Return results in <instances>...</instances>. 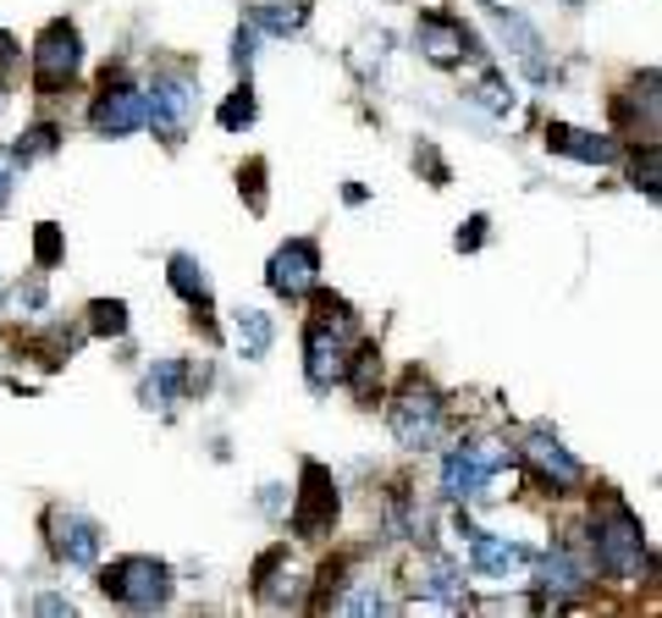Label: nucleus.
Segmentation results:
<instances>
[{"label":"nucleus","mask_w":662,"mask_h":618,"mask_svg":"<svg viewBox=\"0 0 662 618\" xmlns=\"http://www.w3.org/2000/svg\"><path fill=\"white\" fill-rule=\"evenodd\" d=\"M50 547H56V558L61 564H72V569H95V558H100V530L83 519V513H66V508H56L50 513Z\"/></svg>","instance_id":"obj_14"},{"label":"nucleus","mask_w":662,"mask_h":618,"mask_svg":"<svg viewBox=\"0 0 662 618\" xmlns=\"http://www.w3.org/2000/svg\"><path fill=\"white\" fill-rule=\"evenodd\" d=\"M597 564L613 585H635L646 569V530L618 497H608V508L597 519Z\"/></svg>","instance_id":"obj_2"},{"label":"nucleus","mask_w":662,"mask_h":618,"mask_svg":"<svg viewBox=\"0 0 662 618\" xmlns=\"http://www.w3.org/2000/svg\"><path fill=\"white\" fill-rule=\"evenodd\" d=\"M188 376H194V371H188L183 360H160V365L144 376L138 403H144V409H172V403H183V392H194Z\"/></svg>","instance_id":"obj_18"},{"label":"nucleus","mask_w":662,"mask_h":618,"mask_svg":"<svg viewBox=\"0 0 662 618\" xmlns=\"http://www.w3.org/2000/svg\"><path fill=\"white\" fill-rule=\"evenodd\" d=\"M34 607H39V613H72V596H39Z\"/></svg>","instance_id":"obj_36"},{"label":"nucleus","mask_w":662,"mask_h":618,"mask_svg":"<svg viewBox=\"0 0 662 618\" xmlns=\"http://www.w3.org/2000/svg\"><path fill=\"white\" fill-rule=\"evenodd\" d=\"M100 591L133 613H155L172 602V569L160 558H122V564L100 569Z\"/></svg>","instance_id":"obj_6"},{"label":"nucleus","mask_w":662,"mask_h":618,"mask_svg":"<svg viewBox=\"0 0 662 618\" xmlns=\"http://www.w3.org/2000/svg\"><path fill=\"white\" fill-rule=\"evenodd\" d=\"M12 56H17V39H12V34H7V28H0V66H7V61H12Z\"/></svg>","instance_id":"obj_37"},{"label":"nucleus","mask_w":662,"mask_h":618,"mask_svg":"<svg viewBox=\"0 0 662 618\" xmlns=\"http://www.w3.org/2000/svg\"><path fill=\"white\" fill-rule=\"evenodd\" d=\"M237 189L248 194V210H266V160H248L243 171H237Z\"/></svg>","instance_id":"obj_29"},{"label":"nucleus","mask_w":662,"mask_h":618,"mask_svg":"<svg viewBox=\"0 0 662 618\" xmlns=\"http://www.w3.org/2000/svg\"><path fill=\"white\" fill-rule=\"evenodd\" d=\"M486 243V216H469L464 227H458V249L469 254V249H480Z\"/></svg>","instance_id":"obj_35"},{"label":"nucleus","mask_w":662,"mask_h":618,"mask_svg":"<svg viewBox=\"0 0 662 618\" xmlns=\"http://www.w3.org/2000/svg\"><path fill=\"white\" fill-rule=\"evenodd\" d=\"M525 464L563 497V492H579V486H586V464H579L568 448H563V441L552 436V431H530L525 436Z\"/></svg>","instance_id":"obj_10"},{"label":"nucleus","mask_w":662,"mask_h":618,"mask_svg":"<svg viewBox=\"0 0 662 618\" xmlns=\"http://www.w3.org/2000/svg\"><path fill=\"white\" fill-rule=\"evenodd\" d=\"M331 607H338V613H387L392 602H387L376 585H359V591H348V596H331Z\"/></svg>","instance_id":"obj_28"},{"label":"nucleus","mask_w":662,"mask_h":618,"mask_svg":"<svg viewBox=\"0 0 662 618\" xmlns=\"http://www.w3.org/2000/svg\"><path fill=\"white\" fill-rule=\"evenodd\" d=\"M232 66L248 77V66H255V28H237V39H232Z\"/></svg>","instance_id":"obj_33"},{"label":"nucleus","mask_w":662,"mask_h":618,"mask_svg":"<svg viewBox=\"0 0 662 618\" xmlns=\"http://www.w3.org/2000/svg\"><path fill=\"white\" fill-rule=\"evenodd\" d=\"M89 128H95L100 138H127V133L144 128V88L127 83V72H106L100 95H95V106H89Z\"/></svg>","instance_id":"obj_7"},{"label":"nucleus","mask_w":662,"mask_h":618,"mask_svg":"<svg viewBox=\"0 0 662 618\" xmlns=\"http://www.w3.org/2000/svg\"><path fill=\"white\" fill-rule=\"evenodd\" d=\"M414 45H420V56L431 61V66H458L464 56H469V28L453 17V12H426L420 23H414Z\"/></svg>","instance_id":"obj_12"},{"label":"nucleus","mask_w":662,"mask_h":618,"mask_svg":"<svg viewBox=\"0 0 662 618\" xmlns=\"http://www.w3.org/2000/svg\"><path fill=\"white\" fill-rule=\"evenodd\" d=\"M309 23V0H266V7H255V34H298Z\"/></svg>","instance_id":"obj_21"},{"label":"nucleus","mask_w":662,"mask_h":618,"mask_svg":"<svg viewBox=\"0 0 662 618\" xmlns=\"http://www.w3.org/2000/svg\"><path fill=\"white\" fill-rule=\"evenodd\" d=\"M56 144H61V128H56V122H39V128H28V133H23V144H17L12 155H17V166H28V160L56 155Z\"/></svg>","instance_id":"obj_24"},{"label":"nucleus","mask_w":662,"mask_h":618,"mask_svg":"<svg viewBox=\"0 0 662 618\" xmlns=\"http://www.w3.org/2000/svg\"><path fill=\"white\" fill-rule=\"evenodd\" d=\"M348 360H354V315H348L343 299H320V315L304 331V376H309V387H320V392L343 387Z\"/></svg>","instance_id":"obj_1"},{"label":"nucleus","mask_w":662,"mask_h":618,"mask_svg":"<svg viewBox=\"0 0 662 618\" xmlns=\"http://www.w3.org/2000/svg\"><path fill=\"white\" fill-rule=\"evenodd\" d=\"M618 111H624V128H640V117H646V128L657 133V72L651 66L635 77L629 100H618Z\"/></svg>","instance_id":"obj_22"},{"label":"nucleus","mask_w":662,"mask_h":618,"mask_svg":"<svg viewBox=\"0 0 662 618\" xmlns=\"http://www.w3.org/2000/svg\"><path fill=\"white\" fill-rule=\"evenodd\" d=\"M45 299H50V288H45V271H39V277H28V282L17 288L12 304H17V310H45Z\"/></svg>","instance_id":"obj_32"},{"label":"nucleus","mask_w":662,"mask_h":618,"mask_svg":"<svg viewBox=\"0 0 662 618\" xmlns=\"http://www.w3.org/2000/svg\"><path fill=\"white\" fill-rule=\"evenodd\" d=\"M508 464H514L508 441H464V448H453L448 464H442V492H448L453 502L491 497L497 475H503Z\"/></svg>","instance_id":"obj_4"},{"label":"nucleus","mask_w":662,"mask_h":618,"mask_svg":"<svg viewBox=\"0 0 662 618\" xmlns=\"http://www.w3.org/2000/svg\"><path fill=\"white\" fill-rule=\"evenodd\" d=\"M166 282H172V293L177 299H188L194 310H210V299H216V288H210V271L194 259V254H172V271H166Z\"/></svg>","instance_id":"obj_19"},{"label":"nucleus","mask_w":662,"mask_h":618,"mask_svg":"<svg viewBox=\"0 0 662 618\" xmlns=\"http://www.w3.org/2000/svg\"><path fill=\"white\" fill-rule=\"evenodd\" d=\"M475 100H480L486 111H497V117H508V111H514V88L503 83V72H486V77L475 83Z\"/></svg>","instance_id":"obj_26"},{"label":"nucleus","mask_w":662,"mask_h":618,"mask_svg":"<svg viewBox=\"0 0 662 618\" xmlns=\"http://www.w3.org/2000/svg\"><path fill=\"white\" fill-rule=\"evenodd\" d=\"M232 337H237V353H243V360H266L271 342H277V320H271L266 310H237Z\"/></svg>","instance_id":"obj_20"},{"label":"nucleus","mask_w":662,"mask_h":618,"mask_svg":"<svg viewBox=\"0 0 662 618\" xmlns=\"http://www.w3.org/2000/svg\"><path fill=\"white\" fill-rule=\"evenodd\" d=\"M343 381H354V398H359V403H370V398L381 392V348H376V342L354 348V360H348V376H343Z\"/></svg>","instance_id":"obj_23"},{"label":"nucleus","mask_w":662,"mask_h":618,"mask_svg":"<svg viewBox=\"0 0 662 618\" xmlns=\"http://www.w3.org/2000/svg\"><path fill=\"white\" fill-rule=\"evenodd\" d=\"M34 259H39V271L61 259V227H56V221H39V232H34Z\"/></svg>","instance_id":"obj_30"},{"label":"nucleus","mask_w":662,"mask_h":618,"mask_svg":"<svg viewBox=\"0 0 662 618\" xmlns=\"http://www.w3.org/2000/svg\"><path fill=\"white\" fill-rule=\"evenodd\" d=\"M635 189L657 199V138H646V155H635Z\"/></svg>","instance_id":"obj_31"},{"label":"nucleus","mask_w":662,"mask_h":618,"mask_svg":"<svg viewBox=\"0 0 662 618\" xmlns=\"http://www.w3.org/2000/svg\"><path fill=\"white\" fill-rule=\"evenodd\" d=\"M408 591L420 602H442V607H464V580L442 553H420L408 564Z\"/></svg>","instance_id":"obj_15"},{"label":"nucleus","mask_w":662,"mask_h":618,"mask_svg":"<svg viewBox=\"0 0 662 618\" xmlns=\"http://www.w3.org/2000/svg\"><path fill=\"white\" fill-rule=\"evenodd\" d=\"M248 122H255V88L243 83V88H232V100L221 106V128L226 133H243Z\"/></svg>","instance_id":"obj_27"},{"label":"nucleus","mask_w":662,"mask_h":618,"mask_svg":"<svg viewBox=\"0 0 662 618\" xmlns=\"http://www.w3.org/2000/svg\"><path fill=\"white\" fill-rule=\"evenodd\" d=\"M547 149L568 155V160H586V166H613L618 160V144L602 138V133H586V128H568V122H552L547 128Z\"/></svg>","instance_id":"obj_17"},{"label":"nucleus","mask_w":662,"mask_h":618,"mask_svg":"<svg viewBox=\"0 0 662 618\" xmlns=\"http://www.w3.org/2000/svg\"><path fill=\"white\" fill-rule=\"evenodd\" d=\"M89 331L95 337H122L127 331V304L122 299H95L89 304Z\"/></svg>","instance_id":"obj_25"},{"label":"nucleus","mask_w":662,"mask_h":618,"mask_svg":"<svg viewBox=\"0 0 662 618\" xmlns=\"http://www.w3.org/2000/svg\"><path fill=\"white\" fill-rule=\"evenodd\" d=\"M331 524H338V481L309 459L304 464V492H298V508H293V530L298 536H326Z\"/></svg>","instance_id":"obj_11"},{"label":"nucleus","mask_w":662,"mask_h":618,"mask_svg":"<svg viewBox=\"0 0 662 618\" xmlns=\"http://www.w3.org/2000/svg\"><path fill=\"white\" fill-rule=\"evenodd\" d=\"M83 66V39L72 23H50L39 39H34V88L39 95H56V88H66Z\"/></svg>","instance_id":"obj_8"},{"label":"nucleus","mask_w":662,"mask_h":618,"mask_svg":"<svg viewBox=\"0 0 662 618\" xmlns=\"http://www.w3.org/2000/svg\"><path fill=\"white\" fill-rule=\"evenodd\" d=\"M458 530L469 536V564H475V574H514V569H530L536 564V553L530 547H519V542H508V536H491V530H475L469 519H458Z\"/></svg>","instance_id":"obj_13"},{"label":"nucleus","mask_w":662,"mask_h":618,"mask_svg":"<svg viewBox=\"0 0 662 618\" xmlns=\"http://www.w3.org/2000/svg\"><path fill=\"white\" fill-rule=\"evenodd\" d=\"M442 425H448V409L437 398V387H426L420 376H408L397 403H392V436H397V448L408 453H426L442 441Z\"/></svg>","instance_id":"obj_5"},{"label":"nucleus","mask_w":662,"mask_h":618,"mask_svg":"<svg viewBox=\"0 0 662 618\" xmlns=\"http://www.w3.org/2000/svg\"><path fill=\"white\" fill-rule=\"evenodd\" d=\"M12 183H17V155L0 149V210H7V199H12Z\"/></svg>","instance_id":"obj_34"},{"label":"nucleus","mask_w":662,"mask_h":618,"mask_svg":"<svg viewBox=\"0 0 662 618\" xmlns=\"http://www.w3.org/2000/svg\"><path fill=\"white\" fill-rule=\"evenodd\" d=\"M266 282H271V293L287 299V304L309 299V293L320 288V249H315L309 238L282 243V249L271 254V265H266Z\"/></svg>","instance_id":"obj_9"},{"label":"nucleus","mask_w":662,"mask_h":618,"mask_svg":"<svg viewBox=\"0 0 662 618\" xmlns=\"http://www.w3.org/2000/svg\"><path fill=\"white\" fill-rule=\"evenodd\" d=\"M547 596V607H563V596H574V591H586L591 585V564L579 558L574 547H552L547 558H541V580H536Z\"/></svg>","instance_id":"obj_16"},{"label":"nucleus","mask_w":662,"mask_h":618,"mask_svg":"<svg viewBox=\"0 0 662 618\" xmlns=\"http://www.w3.org/2000/svg\"><path fill=\"white\" fill-rule=\"evenodd\" d=\"M199 122V83L188 72H160L144 88V128H155V138L183 144Z\"/></svg>","instance_id":"obj_3"}]
</instances>
